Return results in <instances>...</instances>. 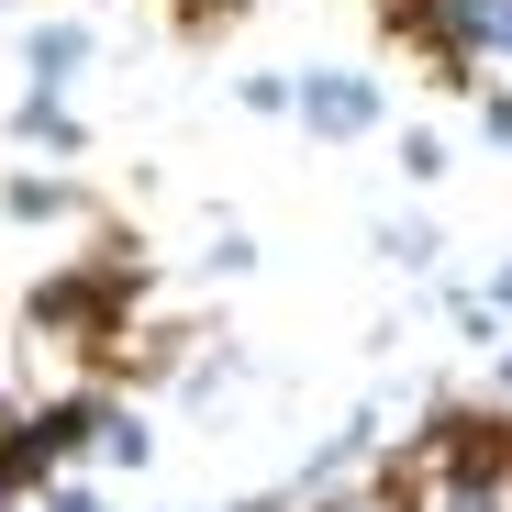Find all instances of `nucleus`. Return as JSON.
Instances as JSON below:
<instances>
[{
    "label": "nucleus",
    "instance_id": "1",
    "mask_svg": "<svg viewBox=\"0 0 512 512\" xmlns=\"http://www.w3.org/2000/svg\"><path fill=\"white\" fill-rule=\"evenodd\" d=\"M290 112H301L312 134H368V123H379V78L323 67V78H301V90H290Z\"/></svg>",
    "mask_w": 512,
    "mask_h": 512
},
{
    "label": "nucleus",
    "instance_id": "2",
    "mask_svg": "<svg viewBox=\"0 0 512 512\" xmlns=\"http://www.w3.org/2000/svg\"><path fill=\"white\" fill-rule=\"evenodd\" d=\"M23 67H34V101H56V90H67V78H78V67H90V34H78V23H45V34L23 45Z\"/></svg>",
    "mask_w": 512,
    "mask_h": 512
},
{
    "label": "nucleus",
    "instance_id": "3",
    "mask_svg": "<svg viewBox=\"0 0 512 512\" xmlns=\"http://www.w3.org/2000/svg\"><path fill=\"white\" fill-rule=\"evenodd\" d=\"M90 446H101L112 468H145V423H134V412H90Z\"/></svg>",
    "mask_w": 512,
    "mask_h": 512
},
{
    "label": "nucleus",
    "instance_id": "4",
    "mask_svg": "<svg viewBox=\"0 0 512 512\" xmlns=\"http://www.w3.org/2000/svg\"><path fill=\"white\" fill-rule=\"evenodd\" d=\"M312 512H412V501H401V490H390V468H379V479H346V490H323Z\"/></svg>",
    "mask_w": 512,
    "mask_h": 512
},
{
    "label": "nucleus",
    "instance_id": "5",
    "mask_svg": "<svg viewBox=\"0 0 512 512\" xmlns=\"http://www.w3.org/2000/svg\"><path fill=\"white\" fill-rule=\"evenodd\" d=\"M23 145H34V156H67V145H78L67 101H23Z\"/></svg>",
    "mask_w": 512,
    "mask_h": 512
},
{
    "label": "nucleus",
    "instance_id": "6",
    "mask_svg": "<svg viewBox=\"0 0 512 512\" xmlns=\"http://www.w3.org/2000/svg\"><path fill=\"white\" fill-rule=\"evenodd\" d=\"M12 212H23V223H67V212H78V201H67V190H56V179H12Z\"/></svg>",
    "mask_w": 512,
    "mask_h": 512
},
{
    "label": "nucleus",
    "instance_id": "7",
    "mask_svg": "<svg viewBox=\"0 0 512 512\" xmlns=\"http://www.w3.org/2000/svg\"><path fill=\"white\" fill-rule=\"evenodd\" d=\"M490 134H501V145H512V101H490Z\"/></svg>",
    "mask_w": 512,
    "mask_h": 512
},
{
    "label": "nucleus",
    "instance_id": "8",
    "mask_svg": "<svg viewBox=\"0 0 512 512\" xmlns=\"http://www.w3.org/2000/svg\"><path fill=\"white\" fill-rule=\"evenodd\" d=\"M245 512H290V501H245Z\"/></svg>",
    "mask_w": 512,
    "mask_h": 512
}]
</instances>
